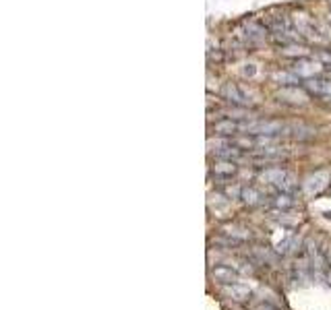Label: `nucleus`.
<instances>
[{"mask_svg":"<svg viewBox=\"0 0 331 310\" xmlns=\"http://www.w3.org/2000/svg\"><path fill=\"white\" fill-rule=\"evenodd\" d=\"M327 184H329V174L327 172H317V174H312V176H308L304 180V192L306 194H314V192L323 190Z\"/></svg>","mask_w":331,"mask_h":310,"instance_id":"f257e3e1","label":"nucleus"},{"mask_svg":"<svg viewBox=\"0 0 331 310\" xmlns=\"http://www.w3.org/2000/svg\"><path fill=\"white\" fill-rule=\"evenodd\" d=\"M263 182H269V184H282V180L286 178V174H284V170H265V172L259 176Z\"/></svg>","mask_w":331,"mask_h":310,"instance_id":"f03ea898","label":"nucleus"},{"mask_svg":"<svg viewBox=\"0 0 331 310\" xmlns=\"http://www.w3.org/2000/svg\"><path fill=\"white\" fill-rule=\"evenodd\" d=\"M214 277L218 279V282H222V284H232L234 279H236L234 271L228 269V267H216L214 269Z\"/></svg>","mask_w":331,"mask_h":310,"instance_id":"7ed1b4c3","label":"nucleus"},{"mask_svg":"<svg viewBox=\"0 0 331 310\" xmlns=\"http://www.w3.org/2000/svg\"><path fill=\"white\" fill-rule=\"evenodd\" d=\"M228 294L234 298V300H244V298H248V294H250V290L248 288H244V286H238V284H232L230 288H228Z\"/></svg>","mask_w":331,"mask_h":310,"instance_id":"20e7f679","label":"nucleus"},{"mask_svg":"<svg viewBox=\"0 0 331 310\" xmlns=\"http://www.w3.org/2000/svg\"><path fill=\"white\" fill-rule=\"evenodd\" d=\"M214 172H216L218 176H232V174L236 172V166L230 164V162H222V164H216Z\"/></svg>","mask_w":331,"mask_h":310,"instance_id":"39448f33","label":"nucleus"},{"mask_svg":"<svg viewBox=\"0 0 331 310\" xmlns=\"http://www.w3.org/2000/svg\"><path fill=\"white\" fill-rule=\"evenodd\" d=\"M242 198H244V203H248V205H254L259 200V194L254 192L252 188H246V190H242Z\"/></svg>","mask_w":331,"mask_h":310,"instance_id":"423d86ee","label":"nucleus"},{"mask_svg":"<svg viewBox=\"0 0 331 310\" xmlns=\"http://www.w3.org/2000/svg\"><path fill=\"white\" fill-rule=\"evenodd\" d=\"M276 205H278V207H284V209H286V207H292V205H294V200H292V198H290L288 194H280V196L276 198Z\"/></svg>","mask_w":331,"mask_h":310,"instance_id":"0eeeda50","label":"nucleus"},{"mask_svg":"<svg viewBox=\"0 0 331 310\" xmlns=\"http://www.w3.org/2000/svg\"><path fill=\"white\" fill-rule=\"evenodd\" d=\"M220 132H224V130H234L236 128V124H232V122H222V124H218L216 126Z\"/></svg>","mask_w":331,"mask_h":310,"instance_id":"6e6552de","label":"nucleus"}]
</instances>
